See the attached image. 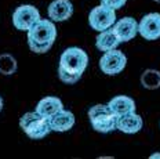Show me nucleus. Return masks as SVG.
Masks as SVG:
<instances>
[{
    "label": "nucleus",
    "instance_id": "obj_1",
    "mask_svg": "<svg viewBox=\"0 0 160 159\" xmlns=\"http://www.w3.org/2000/svg\"><path fill=\"white\" fill-rule=\"evenodd\" d=\"M88 64V55L80 47H68L59 57L58 78L66 85L80 80Z\"/></svg>",
    "mask_w": 160,
    "mask_h": 159
},
{
    "label": "nucleus",
    "instance_id": "obj_2",
    "mask_svg": "<svg viewBox=\"0 0 160 159\" xmlns=\"http://www.w3.org/2000/svg\"><path fill=\"white\" fill-rule=\"evenodd\" d=\"M57 39V28L51 19L40 18L28 31V46L36 54H44Z\"/></svg>",
    "mask_w": 160,
    "mask_h": 159
},
{
    "label": "nucleus",
    "instance_id": "obj_3",
    "mask_svg": "<svg viewBox=\"0 0 160 159\" xmlns=\"http://www.w3.org/2000/svg\"><path fill=\"white\" fill-rule=\"evenodd\" d=\"M19 127L28 137L33 140H40L44 138L51 130L50 126V119L39 115L38 112H26L19 119Z\"/></svg>",
    "mask_w": 160,
    "mask_h": 159
},
{
    "label": "nucleus",
    "instance_id": "obj_4",
    "mask_svg": "<svg viewBox=\"0 0 160 159\" xmlns=\"http://www.w3.org/2000/svg\"><path fill=\"white\" fill-rule=\"evenodd\" d=\"M88 119L92 129L98 133H111L116 130L118 116L111 111L108 104H97L88 109Z\"/></svg>",
    "mask_w": 160,
    "mask_h": 159
},
{
    "label": "nucleus",
    "instance_id": "obj_5",
    "mask_svg": "<svg viewBox=\"0 0 160 159\" xmlns=\"http://www.w3.org/2000/svg\"><path fill=\"white\" fill-rule=\"evenodd\" d=\"M116 22V13L115 10L106 7L104 4H99L94 7L88 14V24L94 31L102 32L112 28Z\"/></svg>",
    "mask_w": 160,
    "mask_h": 159
},
{
    "label": "nucleus",
    "instance_id": "obj_6",
    "mask_svg": "<svg viewBox=\"0 0 160 159\" xmlns=\"http://www.w3.org/2000/svg\"><path fill=\"white\" fill-rule=\"evenodd\" d=\"M40 18H42L40 17V13L35 6L24 4V6L17 7L14 10V13H12V25L18 31L28 32Z\"/></svg>",
    "mask_w": 160,
    "mask_h": 159
},
{
    "label": "nucleus",
    "instance_id": "obj_7",
    "mask_svg": "<svg viewBox=\"0 0 160 159\" xmlns=\"http://www.w3.org/2000/svg\"><path fill=\"white\" fill-rule=\"evenodd\" d=\"M126 65H127V57L118 49L105 51L104 55L99 58V69L109 76L120 74L126 68Z\"/></svg>",
    "mask_w": 160,
    "mask_h": 159
},
{
    "label": "nucleus",
    "instance_id": "obj_8",
    "mask_svg": "<svg viewBox=\"0 0 160 159\" xmlns=\"http://www.w3.org/2000/svg\"><path fill=\"white\" fill-rule=\"evenodd\" d=\"M138 33L146 40H156L160 38V14L149 13L138 22Z\"/></svg>",
    "mask_w": 160,
    "mask_h": 159
},
{
    "label": "nucleus",
    "instance_id": "obj_9",
    "mask_svg": "<svg viewBox=\"0 0 160 159\" xmlns=\"http://www.w3.org/2000/svg\"><path fill=\"white\" fill-rule=\"evenodd\" d=\"M112 29L115 31L116 36L122 43L130 42L138 33V22L131 17H123L122 19H119L113 24Z\"/></svg>",
    "mask_w": 160,
    "mask_h": 159
},
{
    "label": "nucleus",
    "instance_id": "obj_10",
    "mask_svg": "<svg viewBox=\"0 0 160 159\" xmlns=\"http://www.w3.org/2000/svg\"><path fill=\"white\" fill-rule=\"evenodd\" d=\"M48 18L52 22H64L73 14V4L69 0H54L47 8Z\"/></svg>",
    "mask_w": 160,
    "mask_h": 159
},
{
    "label": "nucleus",
    "instance_id": "obj_11",
    "mask_svg": "<svg viewBox=\"0 0 160 159\" xmlns=\"http://www.w3.org/2000/svg\"><path fill=\"white\" fill-rule=\"evenodd\" d=\"M142 126H144V121H142L141 115H138L137 112H130V114L122 115L118 118L116 130H120L126 134H135L141 130Z\"/></svg>",
    "mask_w": 160,
    "mask_h": 159
},
{
    "label": "nucleus",
    "instance_id": "obj_12",
    "mask_svg": "<svg viewBox=\"0 0 160 159\" xmlns=\"http://www.w3.org/2000/svg\"><path fill=\"white\" fill-rule=\"evenodd\" d=\"M73 125H75V115L71 111H66V109H61L54 116L50 118V126H51L52 131L64 133V131L71 130Z\"/></svg>",
    "mask_w": 160,
    "mask_h": 159
},
{
    "label": "nucleus",
    "instance_id": "obj_13",
    "mask_svg": "<svg viewBox=\"0 0 160 159\" xmlns=\"http://www.w3.org/2000/svg\"><path fill=\"white\" fill-rule=\"evenodd\" d=\"M61 109H64V104L58 97H44L36 105V112L47 119L54 116Z\"/></svg>",
    "mask_w": 160,
    "mask_h": 159
},
{
    "label": "nucleus",
    "instance_id": "obj_14",
    "mask_svg": "<svg viewBox=\"0 0 160 159\" xmlns=\"http://www.w3.org/2000/svg\"><path fill=\"white\" fill-rule=\"evenodd\" d=\"M108 107L119 118L130 112H135V101L127 95H116L108 102Z\"/></svg>",
    "mask_w": 160,
    "mask_h": 159
},
{
    "label": "nucleus",
    "instance_id": "obj_15",
    "mask_svg": "<svg viewBox=\"0 0 160 159\" xmlns=\"http://www.w3.org/2000/svg\"><path fill=\"white\" fill-rule=\"evenodd\" d=\"M119 38L116 36L115 31L112 28L106 29V31H102L97 35V39H95V46L99 51H109V50H113V49H118V46L120 44Z\"/></svg>",
    "mask_w": 160,
    "mask_h": 159
},
{
    "label": "nucleus",
    "instance_id": "obj_16",
    "mask_svg": "<svg viewBox=\"0 0 160 159\" xmlns=\"http://www.w3.org/2000/svg\"><path fill=\"white\" fill-rule=\"evenodd\" d=\"M141 85L146 90H158L160 87V72L156 69H146L141 75Z\"/></svg>",
    "mask_w": 160,
    "mask_h": 159
},
{
    "label": "nucleus",
    "instance_id": "obj_17",
    "mask_svg": "<svg viewBox=\"0 0 160 159\" xmlns=\"http://www.w3.org/2000/svg\"><path fill=\"white\" fill-rule=\"evenodd\" d=\"M17 72V59L8 53L0 54V74L10 76Z\"/></svg>",
    "mask_w": 160,
    "mask_h": 159
},
{
    "label": "nucleus",
    "instance_id": "obj_18",
    "mask_svg": "<svg viewBox=\"0 0 160 159\" xmlns=\"http://www.w3.org/2000/svg\"><path fill=\"white\" fill-rule=\"evenodd\" d=\"M126 3H127V0H101V4H104L112 10H119L124 7Z\"/></svg>",
    "mask_w": 160,
    "mask_h": 159
},
{
    "label": "nucleus",
    "instance_id": "obj_19",
    "mask_svg": "<svg viewBox=\"0 0 160 159\" xmlns=\"http://www.w3.org/2000/svg\"><path fill=\"white\" fill-rule=\"evenodd\" d=\"M156 158H160V154L158 152V154H152L151 155V159H156Z\"/></svg>",
    "mask_w": 160,
    "mask_h": 159
},
{
    "label": "nucleus",
    "instance_id": "obj_20",
    "mask_svg": "<svg viewBox=\"0 0 160 159\" xmlns=\"http://www.w3.org/2000/svg\"><path fill=\"white\" fill-rule=\"evenodd\" d=\"M2 109H3V98L0 97V112H2Z\"/></svg>",
    "mask_w": 160,
    "mask_h": 159
},
{
    "label": "nucleus",
    "instance_id": "obj_21",
    "mask_svg": "<svg viewBox=\"0 0 160 159\" xmlns=\"http://www.w3.org/2000/svg\"><path fill=\"white\" fill-rule=\"evenodd\" d=\"M153 2H156V3H160V0H153Z\"/></svg>",
    "mask_w": 160,
    "mask_h": 159
}]
</instances>
